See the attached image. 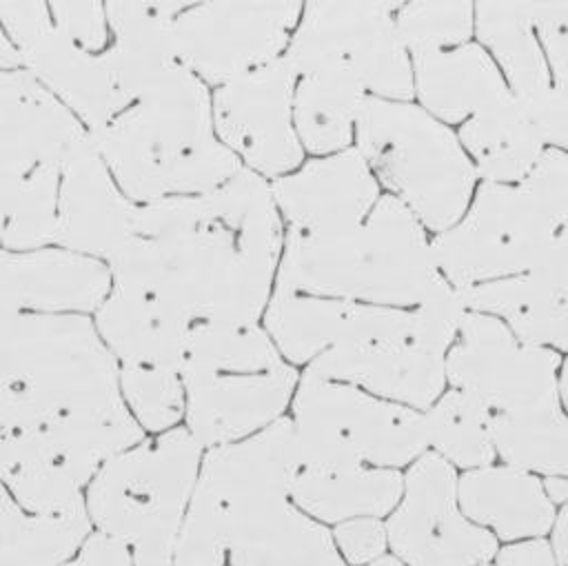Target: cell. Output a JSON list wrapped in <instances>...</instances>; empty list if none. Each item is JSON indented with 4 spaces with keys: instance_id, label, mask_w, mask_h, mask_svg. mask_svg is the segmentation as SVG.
Segmentation results:
<instances>
[{
    "instance_id": "cell-1",
    "label": "cell",
    "mask_w": 568,
    "mask_h": 566,
    "mask_svg": "<svg viewBox=\"0 0 568 566\" xmlns=\"http://www.w3.org/2000/svg\"><path fill=\"white\" fill-rule=\"evenodd\" d=\"M284 222L271 182L242 169L224 184L138 204L113 284L144 291L189 322H262L275 291Z\"/></svg>"
},
{
    "instance_id": "cell-2",
    "label": "cell",
    "mask_w": 568,
    "mask_h": 566,
    "mask_svg": "<svg viewBox=\"0 0 568 566\" xmlns=\"http://www.w3.org/2000/svg\"><path fill=\"white\" fill-rule=\"evenodd\" d=\"M0 422L42 433L84 484L146 437L91 315L0 311Z\"/></svg>"
},
{
    "instance_id": "cell-3",
    "label": "cell",
    "mask_w": 568,
    "mask_h": 566,
    "mask_svg": "<svg viewBox=\"0 0 568 566\" xmlns=\"http://www.w3.org/2000/svg\"><path fill=\"white\" fill-rule=\"evenodd\" d=\"M291 417L204 451L173 566H346L333 533L291 499Z\"/></svg>"
},
{
    "instance_id": "cell-4",
    "label": "cell",
    "mask_w": 568,
    "mask_h": 566,
    "mask_svg": "<svg viewBox=\"0 0 568 566\" xmlns=\"http://www.w3.org/2000/svg\"><path fill=\"white\" fill-rule=\"evenodd\" d=\"M89 135L135 204L206 193L242 171L215 133L211 89L178 62Z\"/></svg>"
},
{
    "instance_id": "cell-5",
    "label": "cell",
    "mask_w": 568,
    "mask_h": 566,
    "mask_svg": "<svg viewBox=\"0 0 568 566\" xmlns=\"http://www.w3.org/2000/svg\"><path fill=\"white\" fill-rule=\"evenodd\" d=\"M444 282L426 229L399 200L384 193L368 218L346 231H286L275 289L413 309Z\"/></svg>"
},
{
    "instance_id": "cell-6",
    "label": "cell",
    "mask_w": 568,
    "mask_h": 566,
    "mask_svg": "<svg viewBox=\"0 0 568 566\" xmlns=\"http://www.w3.org/2000/svg\"><path fill=\"white\" fill-rule=\"evenodd\" d=\"M300 375L262 322H197L180 366L184 426L204 451L242 442L288 415Z\"/></svg>"
},
{
    "instance_id": "cell-7",
    "label": "cell",
    "mask_w": 568,
    "mask_h": 566,
    "mask_svg": "<svg viewBox=\"0 0 568 566\" xmlns=\"http://www.w3.org/2000/svg\"><path fill=\"white\" fill-rule=\"evenodd\" d=\"M202 457L182 424L106 459L84 491L93 530L122 544L133 566H173Z\"/></svg>"
},
{
    "instance_id": "cell-8",
    "label": "cell",
    "mask_w": 568,
    "mask_h": 566,
    "mask_svg": "<svg viewBox=\"0 0 568 566\" xmlns=\"http://www.w3.org/2000/svg\"><path fill=\"white\" fill-rule=\"evenodd\" d=\"M355 149L379 186L435 235L457 224L470 206L477 171L448 124L422 107L368 95L357 118Z\"/></svg>"
},
{
    "instance_id": "cell-9",
    "label": "cell",
    "mask_w": 568,
    "mask_h": 566,
    "mask_svg": "<svg viewBox=\"0 0 568 566\" xmlns=\"http://www.w3.org/2000/svg\"><path fill=\"white\" fill-rule=\"evenodd\" d=\"M0 24L18 49L22 69L89 133L126 109L162 69L115 42L102 53L78 47L53 24L49 2H0Z\"/></svg>"
},
{
    "instance_id": "cell-10",
    "label": "cell",
    "mask_w": 568,
    "mask_h": 566,
    "mask_svg": "<svg viewBox=\"0 0 568 566\" xmlns=\"http://www.w3.org/2000/svg\"><path fill=\"white\" fill-rule=\"evenodd\" d=\"M288 417L300 462L399 468L428 448L426 415L357 386L300 375Z\"/></svg>"
},
{
    "instance_id": "cell-11",
    "label": "cell",
    "mask_w": 568,
    "mask_h": 566,
    "mask_svg": "<svg viewBox=\"0 0 568 566\" xmlns=\"http://www.w3.org/2000/svg\"><path fill=\"white\" fill-rule=\"evenodd\" d=\"M439 273L455 289L530 273H568V246L521 184L481 182L457 224L433 237Z\"/></svg>"
},
{
    "instance_id": "cell-12",
    "label": "cell",
    "mask_w": 568,
    "mask_h": 566,
    "mask_svg": "<svg viewBox=\"0 0 568 566\" xmlns=\"http://www.w3.org/2000/svg\"><path fill=\"white\" fill-rule=\"evenodd\" d=\"M399 7L379 0L304 2L284 55L297 75L333 71L357 82L366 95L410 102L413 60L397 31Z\"/></svg>"
},
{
    "instance_id": "cell-13",
    "label": "cell",
    "mask_w": 568,
    "mask_h": 566,
    "mask_svg": "<svg viewBox=\"0 0 568 566\" xmlns=\"http://www.w3.org/2000/svg\"><path fill=\"white\" fill-rule=\"evenodd\" d=\"M304 2H189L175 18V60L217 89L280 60L302 18Z\"/></svg>"
},
{
    "instance_id": "cell-14",
    "label": "cell",
    "mask_w": 568,
    "mask_h": 566,
    "mask_svg": "<svg viewBox=\"0 0 568 566\" xmlns=\"http://www.w3.org/2000/svg\"><path fill=\"white\" fill-rule=\"evenodd\" d=\"M557 351L521 342L501 320L470 311L446 353V382L495 415L559 406Z\"/></svg>"
},
{
    "instance_id": "cell-15",
    "label": "cell",
    "mask_w": 568,
    "mask_h": 566,
    "mask_svg": "<svg viewBox=\"0 0 568 566\" xmlns=\"http://www.w3.org/2000/svg\"><path fill=\"white\" fill-rule=\"evenodd\" d=\"M459 477L442 455L426 451L406 477L386 519L393 555L406 566H481L497 557V537L470 522L457 495Z\"/></svg>"
},
{
    "instance_id": "cell-16",
    "label": "cell",
    "mask_w": 568,
    "mask_h": 566,
    "mask_svg": "<svg viewBox=\"0 0 568 566\" xmlns=\"http://www.w3.org/2000/svg\"><path fill=\"white\" fill-rule=\"evenodd\" d=\"M297 73L280 60L211 89L213 127L242 169L266 182L293 173L306 160L293 122Z\"/></svg>"
},
{
    "instance_id": "cell-17",
    "label": "cell",
    "mask_w": 568,
    "mask_h": 566,
    "mask_svg": "<svg viewBox=\"0 0 568 566\" xmlns=\"http://www.w3.org/2000/svg\"><path fill=\"white\" fill-rule=\"evenodd\" d=\"M262 326L282 355L300 368L337 346L368 340H410V309L275 289L262 315Z\"/></svg>"
},
{
    "instance_id": "cell-18",
    "label": "cell",
    "mask_w": 568,
    "mask_h": 566,
    "mask_svg": "<svg viewBox=\"0 0 568 566\" xmlns=\"http://www.w3.org/2000/svg\"><path fill=\"white\" fill-rule=\"evenodd\" d=\"M379 189L355 146L308 158L293 173L271 182L284 229L304 235H333L359 224L379 202Z\"/></svg>"
},
{
    "instance_id": "cell-19",
    "label": "cell",
    "mask_w": 568,
    "mask_h": 566,
    "mask_svg": "<svg viewBox=\"0 0 568 566\" xmlns=\"http://www.w3.org/2000/svg\"><path fill=\"white\" fill-rule=\"evenodd\" d=\"M135 211L91 135L80 140L62 166L55 244L109 264L131 240Z\"/></svg>"
},
{
    "instance_id": "cell-20",
    "label": "cell",
    "mask_w": 568,
    "mask_h": 566,
    "mask_svg": "<svg viewBox=\"0 0 568 566\" xmlns=\"http://www.w3.org/2000/svg\"><path fill=\"white\" fill-rule=\"evenodd\" d=\"M106 262L51 244L31 251L0 249V311L93 315L111 293Z\"/></svg>"
},
{
    "instance_id": "cell-21",
    "label": "cell",
    "mask_w": 568,
    "mask_h": 566,
    "mask_svg": "<svg viewBox=\"0 0 568 566\" xmlns=\"http://www.w3.org/2000/svg\"><path fill=\"white\" fill-rule=\"evenodd\" d=\"M302 373L357 386L375 397L430 408L444 393L446 357L428 353L410 340H368L331 348Z\"/></svg>"
},
{
    "instance_id": "cell-22",
    "label": "cell",
    "mask_w": 568,
    "mask_h": 566,
    "mask_svg": "<svg viewBox=\"0 0 568 566\" xmlns=\"http://www.w3.org/2000/svg\"><path fill=\"white\" fill-rule=\"evenodd\" d=\"M87 135L82 122L31 80L22 98L0 120V244L31 178L49 164H62Z\"/></svg>"
},
{
    "instance_id": "cell-23",
    "label": "cell",
    "mask_w": 568,
    "mask_h": 566,
    "mask_svg": "<svg viewBox=\"0 0 568 566\" xmlns=\"http://www.w3.org/2000/svg\"><path fill=\"white\" fill-rule=\"evenodd\" d=\"M91 320L118 366L180 371L193 322L162 300L113 284Z\"/></svg>"
},
{
    "instance_id": "cell-24",
    "label": "cell",
    "mask_w": 568,
    "mask_h": 566,
    "mask_svg": "<svg viewBox=\"0 0 568 566\" xmlns=\"http://www.w3.org/2000/svg\"><path fill=\"white\" fill-rule=\"evenodd\" d=\"M457 495L470 522L508 542L539 539L557 519V506L546 495L544 482L510 464L466 471L459 477Z\"/></svg>"
},
{
    "instance_id": "cell-25",
    "label": "cell",
    "mask_w": 568,
    "mask_h": 566,
    "mask_svg": "<svg viewBox=\"0 0 568 566\" xmlns=\"http://www.w3.org/2000/svg\"><path fill=\"white\" fill-rule=\"evenodd\" d=\"M462 293L470 311L501 320L521 342L568 353V273L530 271Z\"/></svg>"
},
{
    "instance_id": "cell-26",
    "label": "cell",
    "mask_w": 568,
    "mask_h": 566,
    "mask_svg": "<svg viewBox=\"0 0 568 566\" xmlns=\"http://www.w3.org/2000/svg\"><path fill=\"white\" fill-rule=\"evenodd\" d=\"M0 484L29 513L87 515V484L36 428L0 422Z\"/></svg>"
},
{
    "instance_id": "cell-27",
    "label": "cell",
    "mask_w": 568,
    "mask_h": 566,
    "mask_svg": "<svg viewBox=\"0 0 568 566\" xmlns=\"http://www.w3.org/2000/svg\"><path fill=\"white\" fill-rule=\"evenodd\" d=\"M404 493V477L395 468L364 464L300 462L291 482V499L322 524L393 513Z\"/></svg>"
},
{
    "instance_id": "cell-28",
    "label": "cell",
    "mask_w": 568,
    "mask_h": 566,
    "mask_svg": "<svg viewBox=\"0 0 568 566\" xmlns=\"http://www.w3.org/2000/svg\"><path fill=\"white\" fill-rule=\"evenodd\" d=\"M410 60L422 109L444 124L466 122L486 104L510 93L499 67L477 42L413 55Z\"/></svg>"
},
{
    "instance_id": "cell-29",
    "label": "cell",
    "mask_w": 568,
    "mask_h": 566,
    "mask_svg": "<svg viewBox=\"0 0 568 566\" xmlns=\"http://www.w3.org/2000/svg\"><path fill=\"white\" fill-rule=\"evenodd\" d=\"M457 138L484 182L495 184L524 182L546 151L513 91L470 115Z\"/></svg>"
},
{
    "instance_id": "cell-30",
    "label": "cell",
    "mask_w": 568,
    "mask_h": 566,
    "mask_svg": "<svg viewBox=\"0 0 568 566\" xmlns=\"http://www.w3.org/2000/svg\"><path fill=\"white\" fill-rule=\"evenodd\" d=\"M475 33L517 100H528L552 84L535 29V2L475 4Z\"/></svg>"
},
{
    "instance_id": "cell-31",
    "label": "cell",
    "mask_w": 568,
    "mask_h": 566,
    "mask_svg": "<svg viewBox=\"0 0 568 566\" xmlns=\"http://www.w3.org/2000/svg\"><path fill=\"white\" fill-rule=\"evenodd\" d=\"M366 98V91L342 73L297 75L293 122L304 153L322 158L355 146V127Z\"/></svg>"
},
{
    "instance_id": "cell-32",
    "label": "cell",
    "mask_w": 568,
    "mask_h": 566,
    "mask_svg": "<svg viewBox=\"0 0 568 566\" xmlns=\"http://www.w3.org/2000/svg\"><path fill=\"white\" fill-rule=\"evenodd\" d=\"M433 453L466 471L493 464L495 413L473 395L450 388L424 413Z\"/></svg>"
},
{
    "instance_id": "cell-33",
    "label": "cell",
    "mask_w": 568,
    "mask_h": 566,
    "mask_svg": "<svg viewBox=\"0 0 568 566\" xmlns=\"http://www.w3.org/2000/svg\"><path fill=\"white\" fill-rule=\"evenodd\" d=\"M495 448L510 466L568 479V415L561 406L495 415Z\"/></svg>"
},
{
    "instance_id": "cell-34",
    "label": "cell",
    "mask_w": 568,
    "mask_h": 566,
    "mask_svg": "<svg viewBox=\"0 0 568 566\" xmlns=\"http://www.w3.org/2000/svg\"><path fill=\"white\" fill-rule=\"evenodd\" d=\"M122 400L146 435L184 424L186 395L180 371L155 366H120Z\"/></svg>"
},
{
    "instance_id": "cell-35",
    "label": "cell",
    "mask_w": 568,
    "mask_h": 566,
    "mask_svg": "<svg viewBox=\"0 0 568 566\" xmlns=\"http://www.w3.org/2000/svg\"><path fill=\"white\" fill-rule=\"evenodd\" d=\"M399 38L413 55L466 44L475 31L470 2H402L395 13Z\"/></svg>"
},
{
    "instance_id": "cell-36",
    "label": "cell",
    "mask_w": 568,
    "mask_h": 566,
    "mask_svg": "<svg viewBox=\"0 0 568 566\" xmlns=\"http://www.w3.org/2000/svg\"><path fill=\"white\" fill-rule=\"evenodd\" d=\"M186 4L189 2L182 0L104 2L111 40L142 53L175 60L171 47V31L175 18L184 11Z\"/></svg>"
},
{
    "instance_id": "cell-37",
    "label": "cell",
    "mask_w": 568,
    "mask_h": 566,
    "mask_svg": "<svg viewBox=\"0 0 568 566\" xmlns=\"http://www.w3.org/2000/svg\"><path fill=\"white\" fill-rule=\"evenodd\" d=\"M470 309L462 289L444 282L410 309V342L428 353L446 357Z\"/></svg>"
},
{
    "instance_id": "cell-38",
    "label": "cell",
    "mask_w": 568,
    "mask_h": 566,
    "mask_svg": "<svg viewBox=\"0 0 568 566\" xmlns=\"http://www.w3.org/2000/svg\"><path fill=\"white\" fill-rule=\"evenodd\" d=\"M544 211L559 240L568 246V155L546 149L535 169L519 182Z\"/></svg>"
},
{
    "instance_id": "cell-39",
    "label": "cell",
    "mask_w": 568,
    "mask_h": 566,
    "mask_svg": "<svg viewBox=\"0 0 568 566\" xmlns=\"http://www.w3.org/2000/svg\"><path fill=\"white\" fill-rule=\"evenodd\" d=\"M53 24L78 47L102 53L111 44L106 7L98 0H62L49 2Z\"/></svg>"
},
{
    "instance_id": "cell-40",
    "label": "cell",
    "mask_w": 568,
    "mask_h": 566,
    "mask_svg": "<svg viewBox=\"0 0 568 566\" xmlns=\"http://www.w3.org/2000/svg\"><path fill=\"white\" fill-rule=\"evenodd\" d=\"M535 29L552 84L568 98V2H535Z\"/></svg>"
},
{
    "instance_id": "cell-41",
    "label": "cell",
    "mask_w": 568,
    "mask_h": 566,
    "mask_svg": "<svg viewBox=\"0 0 568 566\" xmlns=\"http://www.w3.org/2000/svg\"><path fill=\"white\" fill-rule=\"evenodd\" d=\"M335 546L346 564L368 566L384 557L388 546L386 522L379 517H355L335 526Z\"/></svg>"
},
{
    "instance_id": "cell-42",
    "label": "cell",
    "mask_w": 568,
    "mask_h": 566,
    "mask_svg": "<svg viewBox=\"0 0 568 566\" xmlns=\"http://www.w3.org/2000/svg\"><path fill=\"white\" fill-rule=\"evenodd\" d=\"M519 102L541 142L568 155V98L555 84H550L541 93Z\"/></svg>"
},
{
    "instance_id": "cell-43",
    "label": "cell",
    "mask_w": 568,
    "mask_h": 566,
    "mask_svg": "<svg viewBox=\"0 0 568 566\" xmlns=\"http://www.w3.org/2000/svg\"><path fill=\"white\" fill-rule=\"evenodd\" d=\"M60 566H133V559L122 544L93 530L80 550Z\"/></svg>"
},
{
    "instance_id": "cell-44",
    "label": "cell",
    "mask_w": 568,
    "mask_h": 566,
    "mask_svg": "<svg viewBox=\"0 0 568 566\" xmlns=\"http://www.w3.org/2000/svg\"><path fill=\"white\" fill-rule=\"evenodd\" d=\"M497 566H557V562L552 546L539 537L499 548Z\"/></svg>"
},
{
    "instance_id": "cell-45",
    "label": "cell",
    "mask_w": 568,
    "mask_h": 566,
    "mask_svg": "<svg viewBox=\"0 0 568 566\" xmlns=\"http://www.w3.org/2000/svg\"><path fill=\"white\" fill-rule=\"evenodd\" d=\"M31 80L33 78L24 69H16V71H2L0 69V120L20 100V95L27 91Z\"/></svg>"
},
{
    "instance_id": "cell-46",
    "label": "cell",
    "mask_w": 568,
    "mask_h": 566,
    "mask_svg": "<svg viewBox=\"0 0 568 566\" xmlns=\"http://www.w3.org/2000/svg\"><path fill=\"white\" fill-rule=\"evenodd\" d=\"M552 553L557 566H568V502L559 508L552 524Z\"/></svg>"
},
{
    "instance_id": "cell-47",
    "label": "cell",
    "mask_w": 568,
    "mask_h": 566,
    "mask_svg": "<svg viewBox=\"0 0 568 566\" xmlns=\"http://www.w3.org/2000/svg\"><path fill=\"white\" fill-rule=\"evenodd\" d=\"M0 69L2 71H16V69H22L20 64V55H18V49L13 47V42L9 40L7 31L2 29L0 24Z\"/></svg>"
},
{
    "instance_id": "cell-48",
    "label": "cell",
    "mask_w": 568,
    "mask_h": 566,
    "mask_svg": "<svg viewBox=\"0 0 568 566\" xmlns=\"http://www.w3.org/2000/svg\"><path fill=\"white\" fill-rule=\"evenodd\" d=\"M544 491L555 506H564L568 502V479L566 477H546Z\"/></svg>"
},
{
    "instance_id": "cell-49",
    "label": "cell",
    "mask_w": 568,
    "mask_h": 566,
    "mask_svg": "<svg viewBox=\"0 0 568 566\" xmlns=\"http://www.w3.org/2000/svg\"><path fill=\"white\" fill-rule=\"evenodd\" d=\"M559 402H564L568 411V357L561 362V368H559Z\"/></svg>"
},
{
    "instance_id": "cell-50",
    "label": "cell",
    "mask_w": 568,
    "mask_h": 566,
    "mask_svg": "<svg viewBox=\"0 0 568 566\" xmlns=\"http://www.w3.org/2000/svg\"><path fill=\"white\" fill-rule=\"evenodd\" d=\"M368 566H406V564L399 562L395 555H384V557H379L377 562H373Z\"/></svg>"
},
{
    "instance_id": "cell-51",
    "label": "cell",
    "mask_w": 568,
    "mask_h": 566,
    "mask_svg": "<svg viewBox=\"0 0 568 566\" xmlns=\"http://www.w3.org/2000/svg\"><path fill=\"white\" fill-rule=\"evenodd\" d=\"M481 566H493V564H481Z\"/></svg>"
}]
</instances>
